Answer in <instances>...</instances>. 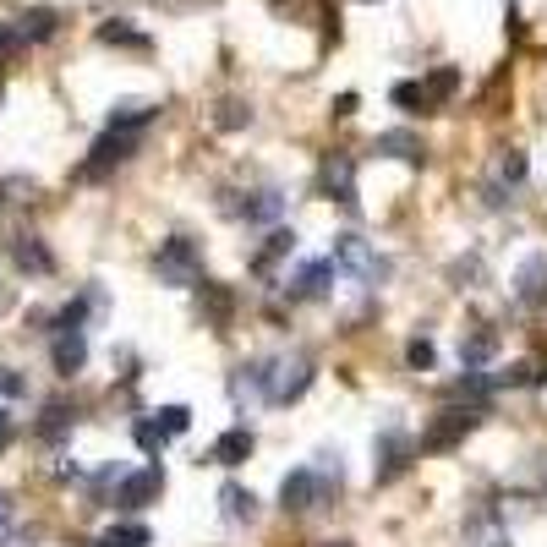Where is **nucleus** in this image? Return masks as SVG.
I'll return each mask as SVG.
<instances>
[{
	"mask_svg": "<svg viewBox=\"0 0 547 547\" xmlns=\"http://www.w3.org/2000/svg\"><path fill=\"white\" fill-rule=\"evenodd\" d=\"M197 301L208 307L214 323H230V312H236V296H230L225 285H214V279H197Z\"/></svg>",
	"mask_w": 547,
	"mask_h": 547,
	"instance_id": "obj_22",
	"label": "nucleus"
},
{
	"mask_svg": "<svg viewBox=\"0 0 547 547\" xmlns=\"http://www.w3.org/2000/svg\"><path fill=\"white\" fill-rule=\"evenodd\" d=\"M137 143H143V132H121V126H110V132L88 148V159H83V170H77V176H83V181L110 176L115 165H126V159L137 154Z\"/></svg>",
	"mask_w": 547,
	"mask_h": 547,
	"instance_id": "obj_6",
	"label": "nucleus"
},
{
	"mask_svg": "<svg viewBox=\"0 0 547 547\" xmlns=\"http://www.w3.org/2000/svg\"><path fill=\"white\" fill-rule=\"evenodd\" d=\"M39 433L44 438H66V433H72V411H66V405H50L44 422H39Z\"/></svg>",
	"mask_w": 547,
	"mask_h": 547,
	"instance_id": "obj_32",
	"label": "nucleus"
},
{
	"mask_svg": "<svg viewBox=\"0 0 547 547\" xmlns=\"http://www.w3.org/2000/svg\"><path fill=\"white\" fill-rule=\"evenodd\" d=\"M476 422H482V411H476V405H449V411H438L433 427L416 438V449H422V455H449L455 444H465V433H471Z\"/></svg>",
	"mask_w": 547,
	"mask_h": 547,
	"instance_id": "obj_3",
	"label": "nucleus"
},
{
	"mask_svg": "<svg viewBox=\"0 0 547 547\" xmlns=\"http://www.w3.org/2000/svg\"><path fill=\"white\" fill-rule=\"evenodd\" d=\"M247 121H252V104H241V99H225V104H219V115H214L219 132H236V126H247Z\"/></svg>",
	"mask_w": 547,
	"mask_h": 547,
	"instance_id": "obj_29",
	"label": "nucleus"
},
{
	"mask_svg": "<svg viewBox=\"0 0 547 547\" xmlns=\"http://www.w3.org/2000/svg\"><path fill=\"white\" fill-rule=\"evenodd\" d=\"M6 515H11V504H6V493H0V526H6Z\"/></svg>",
	"mask_w": 547,
	"mask_h": 547,
	"instance_id": "obj_39",
	"label": "nucleus"
},
{
	"mask_svg": "<svg viewBox=\"0 0 547 547\" xmlns=\"http://www.w3.org/2000/svg\"><path fill=\"white\" fill-rule=\"evenodd\" d=\"M236 219H247V225H269V219L285 214V192L279 186H258V192H247L241 203H225Z\"/></svg>",
	"mask_w": 547,
	"mask_h": 547,
	"instance_id": "obj_12",
	"label": "nucleus"
},
{
	"mask_svg": "<svg viewBox=\"0 0 547 547\" xmlns=\"http://www.w3.org/2000/svg\"><path fill=\"white\" fill-rule=\"evenodd\" d=\"M61 28V17H55L50 6H33L28 17L17 22V33H22V44H39V39H50V33Z\"/></svg>",
	"mask_w": 547,
	"mask_h": 547,
	"instance_id": "obj_24",
	"label": "nucleus"
},
{
	"mask_svg": "<svg viewBox=\"0 0 547 547\" xmlns=\"http://www.w3.org/2000/svg\"><path fill=\"white\" fill-rule=\"evenodd\" d=\"M465 547H515V542H509L504 526H498L493 509H476L471 526H465Z\"/></svg>",
	"mask_w": 547,
	"mask_h": 547,
	"instance_id": "obj_17",
	"label": "nucleus"
},
{
	"mask_svg": "<svg viewBox=\"0 0 547 547\" xmlns=\"http://www.w3.org/2000/svg\"><path fill=\"white\" fill-rule=\"evenodd\" d=\"M493 356H498V334H493V329H482V334H465V340H460V367H465V372L487 367Z\"/></svg>",
	"mask_w": 547,
	"mask_h": 547,
	"instance_id": "obj_20",
	"label": "nucleus"
},
{
	"mask_svg": "<svg viewBox=\"0 0 547 547\" xmlns=\"http://www.w3.org/2000/svg\"><path fill=\"white\" fill-rule=\"evenodd\" d=\"M154 269L165 285H197L203 279V252H197V241H186V236H170V241H159V252H154Z\"/></svg>",
	"mask_w": 547,
	"mask_h": 547,
	"instance_id": "obj_5",
	"label": "nucleus"
},
{
	"mask_svg": "<svg viewBox=\"0 0 547 547\" xmlns=\"http://www.w3.org/2000/svg\"><path fill=\"white\" fill-rule=\"evenodd\" d=\"M405 362H411V372H433V362H438L433 340H411L405 345Z\"/></svg>",
	"mask_w": 547,
	"mask_h": 547,
	"instance_id": "obj_34",
	"label": "nucleus"
},
{
	"mask_svg": "<svg viewBox=\"0 0 547 547\" xmlns=\"http://www.w3.org/2000/svg\"><path fill=\"white\" fill-rule=\"evenodd\" d=\"M50 356H55V372L72 378V372H83V362H88V340H83V334H55Z\"/></svg>",
	"mask_w": 547,
	"mask_h": 547,
	"instance_id": "obj_18",
	"label": "nucleus"
},
{
	"mask_svg": "<svg viewBox=\"0 0 547 547\" xmlns=\"http://www.w3.org/2000/svg\"><path fill=\"white\" fill-rule=\"evenodd\" d=\"M427 104H444V99H455V93H460V66H438V72L433 77H427Z\"/></svg>",
	"mask_w": 547,
	"mask_h": 547,
	"instance_id": "obj_26",
	"label": "nucleus"
},
{
	"mask_svg": "<svg viewBox=\"0 0 547 547\" xmlns=\"http://www.w3.org/2000/svg\"><path fill=\"white\" fill-rule=\"evenodd\" d=\"M165 493V465H143V471H126L121 482H115V504L121 509H143V504H154V498Z\"/></svg>",
	"mask_w": 547,
	"mask_h": 547,
	"instance_id": "obj_7",
	"label": "nucleus"
},
{
	"mask_svg": "<svg viewBox=\"0 0 547 547\" xmlns=\"http://www.w3.org/2000/svg\"><path fill=\"white\" fill-rule=\"evenodd\" d=\"M290 252H296V230H269V241H263V247L252 252V269L269 274L279 258H290Z\"/></svg>",
	"mask_w": 547,
	"mask_h": 547,
	"instance_id": "obj_21",
	"label": "nucleus"
},
{
	"mask_svg": "<svg viewBox=\"0 0 547 547\" xmlns=\"http://www.w3.org/2000/svg\"><path fill=\"white\" fill-rule=\"evenodd\" d=\"M148 542H154V531H148V526H115V531H104L93 547H148Z\"/></svg>",
	"mask_w": 547,
	"mask_h": 547,
	"instance_id": "obj_27",
	"label": "nucleus"
},
{
	"mask_svg": "<svg viewBox=\"0 0 547 547\" xmlns=\"http://www.w3.org/2000/svg\"><path fill=\"white\" fill-rule=\"evenodd\" d=\"M11 258H17L22 274H55V252L44 247L39 236H17L11 241Z\"/></svg>",
	"mask_w": 547,
	"mask_h": 547,
	"instance_id": "obj_16",
	"label": "nucleus"
},
{
	"mask_svg": "<svg viewBox=\"0 0 547 547\" xmlns=\"http://www.w3.org/2000/svg\"><path fill=\"white\" fill-rule=\"evenodd\" d=\"M515 301L526 312H542L547 307V252H531L515 274Z\"/></svg>",
	"mask_w": 547,
	"mask_h": 547,
	"instance_id": "obj_11",
	"label": "nucleus"
},
{
	"mask_svg": "<svg viewBox=\"0 0 547 547\" xmlns=\"http://www.w3.org/2000/svg\"><path fill=\"white\" fill-rule=\"evenodd\" d=\"M362 6H378V0H362Z\"/></svg>",
	"mask_w": 547,
	"mask_h": 547,
	"instance_id": "obj_41",
	"label": "nucleus"
},
{
	"mask_svg": "<svg viewBox=\"0 0 547 547\" xmlns=\"http://www.w3.org/2000/svg\"><path fill=\"white\" fill-rule=\"evenodd\" d=\"M99 44H121V50H148V33H137L132 22L115 17V22H104V28H99Z\"/></svg>",
	"mask_w": 547,
	"mask_h": 547,
	"instance_id": "obj_25",
	"label": "nucleus"
},
{
	"mask_svg": "<svg viewBox=\"0 0 547 547\" xmlns=\"http://www.w3.org/2000/svg\"><path fill=\"white\" fill-rule=\"evenodd\" d=\"M334 274H340V269H334V258H312V263H301V269L285 279V290L296 301H318V296H329Z\"/></svg>",
	"mask_w": 547,
	"mask_h": 547,
	"instance_id": "obj_10",
	"label": "nucleus"
},
{
	"mask_svg": "<svg viewBox=\"0 0 547 547\" xmlns=\"http://www.w3.org/2000/svg\"><path fill=\"white\" fill-rule=\"evenodd\" d=\"M318 186H323L329 203L356 208V159L351 154H329V159H323V170H318Z\"/></svg>",
	"mask_w": 547,
	"mask_h": 547,
	"instance_id": "obj_9",
	"label": "nucleus"
},
{
	"mask_svg": "<svg viewBox=\"0 0 547 547\" xmlns=\"http://www.w3.org/2000/svg\"><path fill=\"white\" fill-rule=\"evenodd\" d=\"M389 99L400 104L405 115H416V110H433V104H427V88H422V83H394V88H389Z\"/></svg>",
	"mask_w": 547,
	"mask_h": 547,
	"instance_id": "obj_28",
	"label": "nucleus"
},
{
	"mask_svg": "<svg viewBox=\"0 0 547 547\" xmlns=\"http://www.w3.org/2000/svg\"><path fill=\"white\" fill-rule=\"evenodd\" d=\"M132 438H137V449H143L148 460H159V455H165V444H170V433L154 422V416H137V422H132Z\"/></svg>",
	"mask_w": 547,
	"mask_h": 547,
	"instance_id": "obj_23",
	"label": "nucleus"
},
{
	"mask_svg": "<svg viewBox=\"0 0 547 547\" xmlns=\"http://www.w3.org/2000/svg\"><path fill=\"white\" fill-rule=\"evenodd\" d=\"M334 487H340V476H323V471H312V465H296V471L279 482V509H285V515H307V509L329 504Z\"/></svg>",
	"mask_w": 547,
	"mask_h": 547,
	"instance_id": "obj_2",
	"label": "nucleus"
},
{
	"mask_svg": "<svg viewBox=\"0 0 547 547\" xmlns=\"http://www.w3.org/2000/svg\"><path fill=\"white\" fill-rule=\"evenodd\" d=\"M498 181H504V186H520V181H526V154H520V148H509V154L498 159Z\"/></svg>",
	"mask_w": 547,
	"mask_h": 547,
	"instance_id": "obj_33",
	"label": "nucleus"
},
{
	"mask_svg": "<svg viewBox=\"0 0 547 547\" xmlns=\"http://www.w3.org/2000/svg\"><path fill=\"white\" fill-rule=\"evenodd\" d=\"M323 547H351V542H323Z\"/></svg>",
	"mask_w": 547,
	"mask_h": 547,
	"instance_id": "obj_40",
	"label": "nucleus"
},
{
	"mask_svg": "<svg viewBox=\"0 0 547 547\" xmlns=\"http://www.w3.org/2000/svg\"><path fill=\"white\" fill-rule=\"evenodd\" d=\"M17 44H22V33L11 28V22H0V55H11V50H17Z\"/></svg>",
	"mask_w": 547,
	"mask_h": 547,
	"instance_id": "obj_36",
	"label": "nucleus"
},
{
	"mask_svg": "<svg viewBox=\"0 0 547 547\" xmlns=\"http://www.w3.org/2000/svg\"><path fill=\"white\" fill-rule=\"evenodd\" d=\"M356 104H362V99H356V93H340V99H334V115H340V121H345V115H356Z\"/></svg>",
	"mask_w": 547,
	"mask_h": 547,
	"instance_id": "obj_37",
	"label": "nucleus"
},
{
	"mask_svg": "<svg viewBox=\"0 0 547 547\" xmlns=\"http://www.w3.org/2000/svg\"><path fill=\"white\" fill-rule=\"evenodd\" d=\"M312 389V362L307 356H290V362H274L269 372V405H290Z\"/></svg>",
	"mask_w": 547,
	"mask_h": 547,
	"instance_id": "obj_8",
	"label": "nucleus"
},
{
	"mask_svg": "<svg viewBox=\"0 0 547 547\" xmlns=\"http://www.w3.org/2000/svg\"><path fill=\"white\" fill-rule=\"evenodd\" d=\"M372 455H378V460H372V482L383 487V482H400V476L411 471V460L422 455V449H416V438H411V433H400V427H383L378 444H372Z\"/></svg>",
	"mask_w": 547,
	"mask_h": 547,
	"instance_id": "obj_4",
	"label": "nucleus"
},
{
	"mask_svg": "<svg viewBox=\"0 0 547 547\" xmlns=\"http://www.w3.org/2000/svg\"><path fill=\"white\" fill-rule=\"evenodd\" d=\"M329 258H334V269H340L345 279H356V285H383V279H389V258H383L372 241L351 236V230H345V236H334Z\"/></svg>",
	"mask_w": 547,
	"mask_h": 547,
	"instance_id": "obj_1",
	"label": "nucleus"
},
{
	"mask_svg": "<svg viewBox=\"0 0 547 547\" xmlns=\"http://www.w3.org/2000/svg\"><path fill=\"white\" fill-rule=\"evenodd\" d=\"M493 383H509V389H531V383H542V367H537V362H515L509 372H498Z\"/></svg>",
	"mask_w": 547,
	"mask_h": 547,
	"instance_id": "obj_30",
	"label": "nucleus"
},
{
	"mask_svg": "<svg viewBox=\"0 0 547 547\" xmlns=\"http://www.w3.org/2000/svg\"><path fill=\"white\" fill-rule=\"evenodd\" d=\"M11 438V411H0V444Z\"/></svg>",
	"mask_w": 547,
	"mask_h": 547,
	"instance_id": "obj_38",
	"label": "nucleus"
},
{
	"mask_svg": "<svg viewBox=\"0 0 547 547\" xmlns=\"http://www.w3.org/2000/svg\"><path fill=\"white\" fill-rule=\"evenodd\" d=\"M159 115V104L154 99H115V110H110V126H121V132H143L148 121Z\"/></svg>",
	"mask_w": 547,
	"mask_h": 547,
	"instance_id": "obj_19",
	"label": "nucleus"
},
{
	"mask_svg": "<svg viewBox=\"0 0 547 547\" xmlns=\"http://www.w3.org/2000/svg\"><path fill=\"white\" fill-rule=\"evenodd\" d=\"M219 515H225L230 526H252V520H258V498H252V487H241V482L219 487Z\"/></svg>",
	"mask_w": 547,
	"mask_h": 547,
	"instance_id": "obj_14",
	"label": "nucleus"
},
{
	"mask_svg": "<svg viewBox=\"0 0 547 547\" xmlns=\"http://www.w3.org/2000/svg\"><path fill=\"white\" fill-rule=\"evenodd\" d=\"M208 460L214 465H241V460H252V427H230V433H219L214 438V449H208Z\"/></svg>",
	"mask_w": 547,
	"mask_h": 547,
	"instance_id": "obj_15",
	"label": "nucleus"
},
{
	"mask_svg": "<svg viewBox=\"0 0 547 547\" xmlns=\"http://www.w3.org/2000/svg\"><path fill=\"white\" fill-rule=\"evenodd\" d=\"M0 394H6V400H22V394H28V378L11 372V367H0Z\"/></svg>",
	"mask_w": 547,
	"mask_h": 547,
	"instance_id": "obj_35",
	"label": "nucleus"
},
{
	"mask_svg": "<svg viewBox=\"0 0 547 547\" xmlns=\"http://www.w3.org/2000/svg\"><path fill=\"white\" fill-rule=\"evenodd\" d=\"M372 154L400 159V165H422V159H427V148H422V137H416V132L394 126V132H378V137H372Z\"/></svg>",
	"mask_w": 547,
	"mask_h": 547,
	"instance_id": "obj_13",
	"label": "nucleus"
},
{
	"mask_svg": "<svg viewBox=\"0 0 547 547\" xmlns=\"http://www.w3.org/2000/svg\"><path fill=\"white\" fill-rule=\"evenodd\" d=\"M154 422L165 427L170 438H176V433H186V427H192V411H186V405H159V411H154Z\"/></svg>",
	"mask_w": 547,
	"mask_h": 547,
	"instance_id": "obj_31",
	"label": "nucleus"
}]
</instances>
